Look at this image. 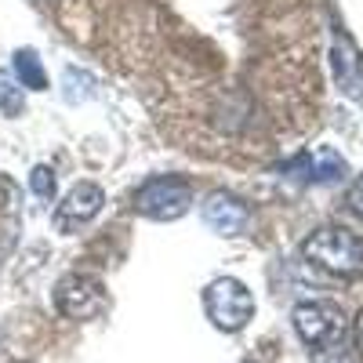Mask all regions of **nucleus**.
Listing matches in <instances>:
<instances>
[{
    "label": "nucleus",
    "instance_id": "nucleus-1",
    "mask_svg": "<svg viewBox=\"0 0 363 363\" xmlns=\"http://www.w3.org/2000/svg\"><path fill=\"white\" fill-rule=\"evenodd\" d=\"M301 255L316 269L330 272V277H342V280L363 277V240L345 225H323L309 233L306 244H301Z\"/></svg>",
    "mask_w": 363,
    "mask_h": 363
},
{
    "label": "nucleus",
    "instance_id": "nucleus-2",
    "mask_svg": "<svg viewBox=\"0 0 363 363\" xmlns=\"http://www.w3.org/2000/svg\"><path fill=\"white\" fill-rule=\"evenodd\" d=\"M131 203L149 222H178L193 207V186L178 174H157V178H145L135 189Z\"/></svg>",
    "mask_w": 363,
    "mask_h": 363
},
{
    "label": "nucleus",
    "instance_id": "nucleus-3",
    "mask_svg": "<svg viewBox=\"0 0 363 363\" xmlns=\"http://www.w3.org/2000/svg\"><path fill=\"white\" fill-rule=\"evenodd\" d=\"M203 313L218 330L236 335V330H244L255 316V294L244 280L218 277L203 287Z\"/></svg>",
    "mask_w": 363,
    "mask_h": 363
},
{
    "label": "nucleus",
    "instance_id": "nucleus-4",
    "mask_svg": "<svg viewBox=\"0 0 363 363\" xmlns=\"http://www.w3.org/2000/svg\"><path fill=\"white\" fill-rule=\"evenodd\" d=\"M55 309L66 320L87 323L99 320L109 309V291L99 277H87V272H66L62 280L55 284Z\"/></svg>",
    "mask_w": 363,
    "mask_h": 363
},
{
    "label": "nucleus",
    "instance_id": "nucleus-5",
    "mask_svg": "<svg viewBox=\"0 0 363 363\" xmlns=\"http://www.w3.org/2000/svg\"><path fill=\"white\" fill-rule=\"evenodd\" d=\"M294 330L309 349H330L345 338V313L335 301H301L294 306Z\"/></svg>",
    "mask_w": 363,
    "mask_h": 363
},
{
    "label": "nucleus",
    "instance_id": "nucleus-6",
    "mask_svg": "<svg viewBox=\"0 0 363 363\" xmlns=\"http://www.w3.org/2000/svg\"><path fill=\"white\" fill-rule=\"evenodd\" d=\"M102 207H106V193H102L99 182H77V186L62 196V203L55 207L51 225H55V233H62V236H77L87 222L99 218Z\"/></svg>",
    "mask_w": 363,
    "mask_h": 363
},
{
    "label": "nucleus",
    "instance_id": "nucleus-7",
    "mask_svg": "<svg viewBox=\"0 0 363 363\" xmlns=\"http://www.w3.org/2000/svg\"><path fill=\"white\" fill-rule=\"evenodd\" d=\"M200 215H203V225L215 229L218 236H240L251 225V207L236 193H225V189L207 193L200 203Z\"/></svg>",
    "mask_w": 363,
    "mask_h": 363
},
{
    "label": "nucleus",
    "instance_id": "nucleus-8",
    "mask_svg": "<svg viewBox=\"0 0 363 363\" xmlns=\"http://www.w3.org/2000/svg\"><path fill=\"white\" fill-rule=\"evenodd\" d=\"M284 171H298L291 178H301V182H338V178H345V160L335 149H316L309 157L291 160Z\"/></svg>",
    "mask_w": 363,
    "mask_h": 363
},
{
    "label": "nucleus",
    "instance_id": "nucleus-9",
    "mask_svg": "<svg viewBox=\"0 0 363 363\" xmlns=\"http://www.w3.org/2000/svg\"><path fill=\"white\" fill-rule=\"evenodd\" d=\"M11 66H15V77H18L22 87L48 91V73H44V62H40V55L33 48H18L15 58H11Z\"/></svg>",
    "mask_w": 363,
    "mask_h": 363
},
{
    "label": "nucleus",
    "instance_id": "nucleus-10",
    "mask_svg": "<svg viewBox=\"0 0 363 363\" xmlns=\"http://www.w3.org/2000/svg\"><path fill=\"white\" fill-rule=\"evenodd\" d=\"M26 109V99H22V87L15 77L8 73H0V113L4 116H18Z\"/></svg>",
    "mask_w": 363,
    "mask_h": 363
},
{
    "label": "nucleus",
    "instance_id": "nucleus-11",
    "mask_svg": "<svg viewBox=\"0 0 363 363\" xmlns=\"http://www.w3.org/2000/svg\"><path fill=\"white\" fill-rule=\"evenodd\" d=\"M29 189H33V196H40V200H55V171L48 164L33 167V174H29Z\"/></svg>",
    "mask_w": 363,
    "mask_h": 363
},
{
    "label": "nucleus",
    "instance_id": "nucleus-12",
    "mask_svg": "<svg viewBox=\"0 0 363 363\" xmlns=\"http://www.w3.org/2000/svg\"><path fill=\"white\" fill-rule=\"evenodd\" d=\"M349 207H352V215L363 218V174L352 182V189H349Z\"/></svg>",
    "mask_w": 363,
    "mask_h": 363
},
{
    "label": "nucleus",
    "instance_id": "nucleus-13",
    "mask_svg": "<svg viewBox=\"0 0 363 363\" xmlns=\"http://www.w3.org/2000/svg\"><path fill=\"white\" fill-rule=\"evenodd\" d=\"M356 345H359V352H363V309H359V316H356Z\"/></svg>",
    "mask_w": 363,
    "mask_h": 363
},
{
    "label": "nucleus",
    "instance_id": "nucleus-14",
    "mask_svg": "<svg viewBox=\"0 0 363 363\" xmlns=\"http://www.w3.org/2000/svg\"><path fill=\"white\" fill-rule=\"evenodd\" d=\"M33 4H55V0H33Z\"/></svg>",
    "mask_w": 363,
    "mask_h": 363
},
{
    "label": "nucleus",
    "instance_id": "nucleus-15",
    "mask_svg": "<svg viewBox=\"0 0 363 363\" xmlns=\"http://www.w3.org/2000/svg\"><path fill=\"white\" fill-rule=\"evenodd\" d=\"M15 363H29V359H15Z\"/></svg>",
    "mask_w": 363,
    "mask_h": 363
}]
</instances>
